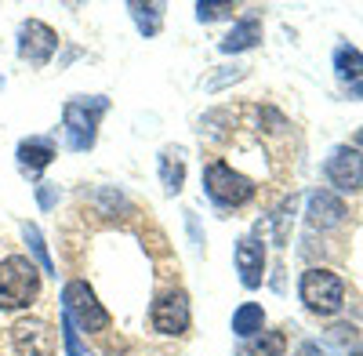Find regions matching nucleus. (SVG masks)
<instances>
[{"label":"nucleus","mask_w":363,"mask_h":356,"mask_svg":"<svg viewBox=\"0 0 363 356\" xmlns=\"http://www.w3.org/2000/svg\"><path fill=\"white\" fill-rule=\"evenodd\" d=\"M40 269L33 258L26 255H8L0 258V309L15 313V309H29L40 294Z\"/></svg>","instance_id":"1"},{"label":"nucleus","mask_w":363,"mask_h":356,"mask_svg":"<svg viewBox=\"0 0 363 356\" xmlns=\"http://www.w3.org/2000/svg\"><path fill=\"white\" fill-rule=\"evenodd\" d=\"M106 109H109V99H102V95H77V99H69L66 102V109H62V128H66V145L73 153H87L91 145H95V138H99V121L106 116Z\"/></svg>","instance_id":"2"},{"label":"nucleus","mask_w":363,"mask_h":356,"mask_svg":"<svg viewBox=\"0 0 363 356\" xmlns=\"http://www.w3.org/2000/svg\"><path fill=\"white\" fill-rule=\"evenodd\" d=\"M62 313L77 323V331H87V335L109 331V313L87 280H69L62 287Z\"/></svg>","instance_id":"3"},{"label":"nucleus","mask_w":363,"mask_h":356,"mask_svg":"<svg viewBox=\"0 0 363 356\" xmlns=\"http://www.w3.org/2000/svg\"><path fill=\"white\" fill-rule=\"evenodd\" d=\"M298 294H301V302H306L309 313L316 316H335L342 306H345V284L338 273H330V269H306L298 280Z\"/></svg>","instance_id":"4"},{"label":"nucleus","mask_w":363,"mask_h":356,"mask_svg":"<svg viewBox=\"0 0 363 356\" xmlns=\"http://www.w3.org/2000/svg\"><path fill=\"white\" fill-rule=\"evenodd\" d=\"M203 193L218 207H244L255 196V182L247 174L233 171L225 160H215L203 167Z\"/></svg>","instance_id":"5"},{"label":"nucleus","mask_w":363,"mask_h":356,"mask_svg":"<svg viewBox=\"0 0 363 356\" xmlns=\"http://www.w3.org/2000/svg\"><path fill=\"white\" fill-rule=\"evenodd\" d=\"M149 320H153V331L167 335V338H182L193 323V309H189V294L186 291H167L153 302L149 309Z\"/></svg>","instance_id":"6"},{"label":"nucleus","mask_w":363,"mask_h":356,"mask_svg":"<svg viewBox=\"0 0 363 356\" xmlns=\"http://www.w3.org/2000/svg\"><path fill=\"white\" fill-rule=\"evenodd\" d=\"M58 51V33L48 26V22H40V18H26L22 26H18V58L22 62H29V66H48L51 62V55Z\"/></svg>","instance_id":"7"},{"label":"nucleus","mask_w":363,"mask_h":356,"mask_svg":"<svg viewBox=\"0 0 363 356\" xmlns=\"http://www.w3.org/2000/svg\"><path fill=\"white\" fill-rule=\"evenodd\" d=\"M323 174L338 193H356L363 186V153L356 150V145H335L330 157H327Z\"/></svg>","instance_id":"8"},{"label":"nucleus","mask_w":363,"mask_h":356,"mask_svg":"<svg viewBox=\"0 0 363 356\" xmlns=\"http://www.w3.org/2000/svg\"><path fill=\"white\" fill-rule=\"evenodd\" d=\"M11 345H15L18 356H51L55 352V331L48 328L44 320L22 316V320H15V328H11Z\"/></svg>","instance_id":"9"},{"label":"nucleus","mask_w":363,"mask_h":356,"mask_svg":"<svg viewBox=\"0 0 363 356\" xmlns=\"http://www.w3.org/2000/svg\"><path fill=\"white\" fill-rule=\"evenodd\" d=\"M236 273H240V284L247 291L262 287V280H265V244L258 236H244V240L236 244Z\"/></svg>","instance_id":"10"},{"label":"nucleus","mask_w":363,"mask_h":356,"mask_svg":"<svg viewBox=\"0 0 363 356\" xmlns=\"http://www.w3.org/2000/svg\"><path fill=\"white\" fill-rule=\"evenodd\" d=\"M15 157H18V171H22V174L37 178V174L58 157V150H55V142H51V138L33 135V138H22V142H18Z\"/></svg>","instance_id":"11"},{"label":"nucleus","mask_w":363,"mask_h":356,"mask_svg":"<svg viewBox=\"0 0 363 356\" xmlns=\"http://www.w3.org/2000/svg\"><path fill=\"white\" fill-rule=\"evenodd\" d=\"M335 77L349 91V99H363V51L342 44L335 51Z\"/></svg>","instance_id":"12"},{"label":"nucleus","mask_w":363,"mask_h":356,"mask_svg":"<svg viewBox=\"0 0 363 356\" xmlns=\"http://www.w3.org/2000/svg\"><path fill=\"white\" fill-rule=\"evenodd\" d=\"M306 215H309L313 229H338L345 222V204H342V196L320 189V193L309 196V211Z\"/></svg>","instance_id":"13"},{"label":"nucleus","mask_w":363,"mask_h":356,"mask_svg":"<svg viewBox=\"0 0 363 356\" xmlns=\"http://www.w3.org/2000/svg\"><path fill=\"white\" fill-rule=\"evenodd\" d=\"M258 40H262V22L251 15V18H240L229 33L218 40V51L222 55H240V51H251Z\"/></svg>","instance_id":"14"},{"label":"nucleus","mask_w":363,"mask_h":356,"mask_svg":"<svg viewBox=\"0 0 363 356\" xmlns=\"http://www.w3.org/2000/svg\"><path fill=\"white\" fill-rule=\"evenodd\" d=\"M284 349H287L284 331H258L255 338H244L236 356H284Z\"/></svg>","instance_id":"15"},{"label":"nucleus","mask_w":363,"mask_h":356,"mask_svg":"<svg viewBox=\"0 0 363 356\" xmlns=\"http://www.w3.org/2000/svg\"><path fill=\"white\" fill-rule=\"evenodd\" d=\"M258 331H265V309L258 302H244V306L233 313V335L255 338Z\"/></svg>","instance_id":"16"},{"label":"nucleus","mask_w":363,"mask_h":356,"mask_svg":"<svg viewBox=\"0 0 363 356\" xmlns=\"http://www.w3.org/2000/svg\"><path fill=\"white\" fill-rule=\"evenodd\" d=\"M128 11H131V18H135L142 37H157L160 33V26H164V4H142V0H131Z\"/></svg>","instance_id":"17"},{"label":"nucleus","mask_w":363,"mask_h":356,"mask_svg":"<svg viewBox=\"0 0 363 356\" xmlns=\"http://www.w3.org/2000/svg\"><path fill=\"white\" fill-rule=\"evenodd\" d=\"M160 182H164V189L174 196V193H182V186H186V160H182V153L174 150H164L160 153Z\"/></svg>","instance_id":"18"},{"label":"nucleus","mask_w":363,"mask_h":356,"mask_svg":"<svg viewBox=\"0 0 363 356\" xmlns=\"http://www.w3.org/2000/svg\"><path fill=\"white\" fill-rule=\"evenodd\" d=\"M22 236H26L29 251H33V258L40 262V273L58 277V273H55V262H51V255H48V244H44V236H40V229H37L33 222H22Z\"/></svg>","instance_id":"19"},{"label":"nucleus","mask_w":363,"mask_h":356,"mask_svg":"<svg viewBox=\"0 0 363 356\" xmlns=\"http://www.w3.org/2000/svg\"><path fill=\"white\" fill-rule=\"evenodd\" d=\"M233 4L229 0H200L196 4V18L200 22H218V18H233Z\"/></svg>","instance_id":"20"},{"label":"nucleus","mask_w":363,"mask_h":356,"mask_svg":"<svg viewBox=\"0 0 363 356\" xmlns=\"http://www.w3.org/2000/svg\"><path fill=\"white\" fill-rule=\"evenodd\" d=\"M294 215V200H284L277 211H272V236H277V244L287 240V218Z\"/></svg>","instance_id":"21"},{"label":"nucleus","mask_w":363,"mask_h":356,"mask_svg":"<svg viewBox=\"0 0 363 356\" xmlns=\"http://www.w3.org/2000/svg\"><path fill=\"white\" fill-rule=\"evenodd\" d=\"M62 345H66V356H84V345H80V331L77 323L62 313Z\"/></svg>","instance_id":"22"},{"label":"nucleus","mask_w":363,"mask_h":356,"mask_svg":"<svg viewBox=\"0 0 363 356\" xmlns=\"http://www.w3.org/2000/svg\"><path fill=\"white\" fill-rule=\"evenodd\" d=\"M37 200H40V207H44V211H51V207H55V200H58V186H51V182H40V186H37Z\"/></svg>","instance_id":"23"},{"label":"nucleus","mask_w":363,"mask_h":356,"mask_svg":"<svg viewBox=\"0 0 363 356\" xmlns=\"http://www.w3.org/2000/svg\"><path fill=\"white\" fill-rule=\"evenodd\" d=\"M298 356H330V352H327L320 342H306V345L298 349Z\"/></svg>","instance_id":"24"},{"label":"nucleus","mask_w":363,"mask_h":356,"mask_svg":"<svg viewBox=\"0 0 363 356\" xmlns=\"http://www.w3.org/2000/svg\"><path fill=\"white\" fill-rule=\"evenodd\" d=\"M356 150H363V128H359V135H356Z\"/></svg>","instance_id":"25"},{"label":"nucleus","mask_w":363,"mask_h":356,"mask_svg":"<svg viewBox=\"0 0 363 356\" xmlns=\"http://www.w3.org/2000/svg\"><path fill=\"white\" fill-rule=\"evenodd\" d=\"M352 356H363V349H356V352H352Z\"/></svg>","instance_id":"26"}]
</instances>
